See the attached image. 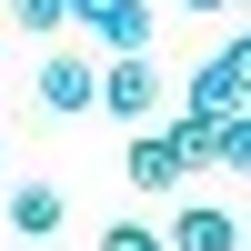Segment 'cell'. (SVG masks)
I'll return each instance as SVG.
<instances>
[{
	"label": "cell",
	"mask_w": 251,
	"mask_h": 251,
	"mask_svg": "<svg viewBox=\"0 0 251 251\" xmlns=\"http://www.w3.org/2000/svg\"><path fill=\"white\" fill-rule=\"evenodd\" d=\"M181 111H191V121H231V111H251V40H241V30L191 71V100H181Z\"/></svg>",
	"instance_id": "1"
},
{
	"label": "cell",
	"mask_w": 251,
	"mask_h": 251,
	"mask_svg": "<svg viewBox=\"0 0 251 251\" xmlns=\"http://www.w3.org/2000/svg\"><path fill=\"white\" fill-rule=\"evenodd\" d=\"M91 111H111V121H151V111H161V60H151V50H131V60H100V80H91Z\"/></svg>",
	"instance_id": "2"
},
{
	"label": "cell",
	"mask_w": 251,
	"mask_h": 251,
	"mask_svg": "<svg viewBox=\"0 0 251 251\" xmlns=\"http://www.w3.org/2000/svg\"><path fill=\"white\" fill-rule=\"evenodd\" d=\"M71 30H91L111 60L151 50V0H71Z\"/></svg>",
	"instance_id": "3"
},
{
	"label": "cell",
	"mask_w": 251,
	"mask_h": 251,
	"mask_svg": "<svg viewBox=\"0 0 251 251\" xmlns=\"http://www.w3.org/2000/svg\"><path fill=\"white\" fill-rule=\"evenodd\" d=\"M121 181H131L141 201H161V191H181V181H191V161H181V141H171V131H141L131 151H121Z\"/></svg>",
	"instance_id": "4"
},
{
	"label": "cell",
	"mask_w": 251,
	"mask_h": 251,
	"mask_svg": "<svg viewBox=\"0 0 251 251\" xmlns=\"http://www.w3.org/2000/svg\"><path fill=\"white\" fill-rule=\"evenodd\" d=\"M91 80H100L91 50H50V60H40V111H50V121H80V111H91Z\"/></svg>",
	"instance_id": "5"
},
{
	"label": "cell",
	"mask_w": 251,
	"mask_h": 251,
	"mask_svg": "<svg viewBox=\"0 0 251 251\" xmlns=\"http://www.w3.org/2000/svg\"><path fill=\"white\" fill-rule=\"evenodd\" d=\"M60 181H10V201H0V221H10V251H30V241H50L60 231Z\"/></svg>",
	"instance_id": "6"
},
{
	"label": "cell",
	"mask_w": 251,
	"mask_h": 251,
	"mask_svg": "<svg viewBox=\"0 0 251 251\" xmlns=\"http://www.w3.org/2000/svg\"><path fill=\"white\" fill-rule=\"evenodd\" d=\"M161 251H241V211H221V201H191V211H171Z\"/></svg>",
	"instance_id": "7"
},
{
	"label": "cell",
	"mask_w": 251,
	"mask_h": 251,
	"mask_svg": "<svg viewBox=\"0 0 251 251\" xmlns=\"http://www.w3.org/2000/svg\"><path fill=\"white\" fill-rule=\"evenodd\" d=\"M211 161H221V171H251V111L211 121Z\"/></svg>",
	"instance_id": "8"
},
{
	"label": "cell",
	"mask_w": 251,
	"mask_h": 251,
	"mask_svg": "<svg viewBox=\"0 0 251 251\" xmlns=\"http://www.w3.org/2000/svg\"><path fill=\"white\" fill-rule=\"evenodd\" d=\"M10 20L30 40H50V30H71V0H10Z\"/></svg>",
	"instance_id": "9"
},
{
	"label": "cell",
	"mask_w": 251,
	"mask_h": 251,
	"mask_svg": "<svg viewBox=\"0 0 251 251\" xmlns=\"http://www.w3.org/2000/svg\"><path fill=\"white\" fill-rule=\"evenodd\" d=\"M100 251H161V231H151V221H111V231H100Z\"/></svg>",
	"instance_id": "10"
},
{
	"label": "cell",
	"mask_w": 251,
	"mask_h": 251,
	"mask_svg": "<svg viewBox=\"0 0 251 251\" xmlns=\"http://www.w3.org/2000/svg\"><path fill=\"white\" fill-rule=\"evenodd\" d=\"M181 10H241V0H181Z\"/></svg>",
	"instance_id": "11"
}]
</instances>
